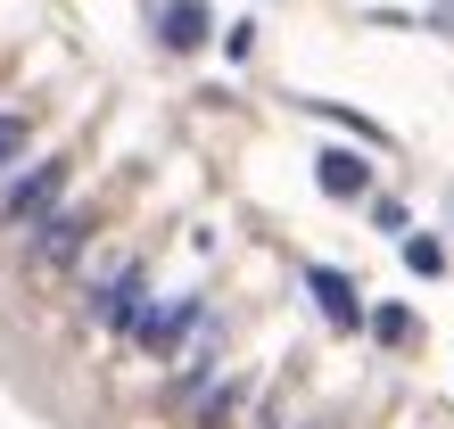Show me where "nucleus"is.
Listing matches in <instances>:
<instances>
[{"instance_id":"nucleus-13","label":"nucleus","mask_w":454,"mask_h":429,"mask_svg":"<svg viewBox=\"0 0 454 429\" xmlns=\"http://www.w3.org/2000/svg\"><path fill=\"white\" fill-rule=\"evenodd\" d=\"M314 107H323L331 124H347V132H356V141H372V149H388V132L372 124V116H356V107H331V99H314Z\"/></svg>"},{"instance_id":"nucleus-5","label":"nucleus","mask_w":454,"mask_h":429,"mask_svg":"<svg viewBox=\"0 0 454 429\" xmlns=\"http://www.w3.org/2000/svg\"><path fill=\"white\" fill-rule=\"evenodd\" d=\"M215 380H223V322L207 314V331L182 347V355H174V371H166V405H199V396L215 388Z\"/></svg>"},{"instance_id":"nucleus-7","label":"nucleus","mask_w":454,"mask_h":429,"mask_svg":"<svg viewBox=\"0 0 454 429\" xmlns=\"http://www.w3.org/2000/svg\"><path fill=\"white\" fill-rule=\"evenodd\" d=\"M157 42H166L174 58L207 50L215 42V9H207V0H157Z\"/></svg>"},{"instance_id":"nucleus-2","label":"nucleus","mask_w":454,"mask_h":429,"mask_svg":"<svg viewBox=\"0 0 454 429\" xmlns=\"http://www.w3.org/2000/svg\"><path fill=\"white\" fill-rule=\"evenodd\" d=\"M141 314H149V256H116L108 273L83 281V322H91V331H108V339L132 347Z\"/></svg>"},{"instance_id":"nucleus-1","label":"nucleus","mask_w":454,"mask_h":429,"mask_svg":"<svg viewBox=\"0 0 454 429\" xmlns=\"http://www.w3.org/2000/svg\"><path fill=\"white\" fill-rule=\"evenodd\" d=\"M91 239H99V207H83V199H67L59 214H42V223L25 231V248H17V264H25V281H59V273H74V264L91 256Z\"/></svg>"},{"instance_id":"nucleus-6","label":"nucleus","mask_w":454,"mask_h":429,"mask_svg":"<svg viewBox=\"0 0 454 429\" xmlns=\"http://www.w3.org/2000/svg\"><path fill=\"white\" fill-rule=\"evenodd\" d=\"M306 289H314V306H323V322H331V331H364V322H372L364 289L347 281L339 264H306Z\"/></svg>"},{"instance_id":"nucleus-14","label":"nucleus","mask_w":454,"mask_h":429,"mask_svg":"<svg viewBox=\"0 0 454 429\" xmlns=\"http://www.w3.org/2000/svg\"><path fill=\"white\" fill-rule=\"evenodd\" d=\"M364 207H372V223H380V231H396V239H405V207H396V199H380V191H372Z\"/></svg>"},{"instance_id":"nucleus-15","label":"nucleus","mask_w":454,"mask_h":429,"mask_svg":"<svg viewBox=\"0 0 454 429\" xmlns=\"http://www.w3.org/2000/svg\"><path fill=\"white\" fill-rule=\"evenodd\" d=\"M248 50H256V25H248V17L223 25V58H248Z\"/></svg>"},{"instance_id":"nucleus-8","label":"nucleus","mask_w":454,"mask_h":429,"mask_svg":"<svg viewBox=\"0 0 454 429\" xmlns=\"http://www.w3.org/2000/svg\"><path fill=\"white\" fill-rule=\"evenodd\" d=\"M314 182H323V199L364 207L372 199V157L364 149H323V157H314Z\"/></svg>"},{"instance_id":"nucleus-11","label":"nucleus","mask_w":454,"mask_h":429,"mask_svg":"<svg viewBox=\"0 0 454 429\" xmlns=\"http://www.w3.org/2000/svg\"><path fill=\"white\" fill-rule=\"evenodd\" d=\"M396 248H405V273H421V281H438V273H446V248H438L430 231H405Z\"/></svg>"},{"instance_id":"nucleus-16","label":"nucleus","mask_w":454,"mask_h":429,"mask_svg":"<svg viewBox=\"0 0 454 429\" xmlns=\"http://www.w3.org/2000/svg\"><path fill=\"white\" fill-rule=\"evenodd\" d=\"M298 429H323V421H298Z\"/></svg>"},{"instance_id":"nucleus-3","label":"nucleus","mask_w":454,"mask_h":429,"mask_svg":"<svg viewBox=\"0 0 454 429\" xmlns=\"http://www.w3.org/2000/svg\"><path fill=\"white\" fill-rule=\"evenodd\" d=\"M67 182H74V157L67 149H50V157H34V166H17L9 182H0V231H34L42 214H59L67 207Z\"/></svg>"},{"instance_id":"nucleus-12","label":"nucleus","mask_w":454,"mask_h":429,"mask_svg":"<svg viewBox=\"0 0 454 429\" xmlns=\"http://www.w3.org/2000/svg\"><path fill=\"white\" fill-rule=\"evenodd\" d=\"M380 347H413V306H372V322H364Z\"/></svg>"},{"instance_id":"nucleus-10","label":"nucleus","mask_w":454,"mask_h":429,"mask_svg":"<svg viewBox=\"0 0 454 429\" xmlns=\"http://www.w3.org/2000/svg\"><path fill=\"white\" fill-rule=\"evenodd\" d=\"M25 149H34V116L25 107H0V182L25 166Z\"/></svg>"},{"instance_id":"nucleus-9","label":"nucleus","mask_w":454,"mask_h":429,"mask_svg":"<svg viewBox=\"0 0 454 429\" xmlns=\"http://www.w3.org/2000/svg\"><path fill=\"white\" fill-rule=\"evenodd\" d=\"M248 405H256V371H223V380L191 405V429H239Z\"/></svg>"},{"instance_id":"nucleus-4","label":"nucleus","mask_w":454,"mask_h":429,"mask_svg":"<svg viewBox=\"0 0 454 429\" xmlns=\"http://www.w3.org/2000/svg\"><path fill=\"white\" fill-rule=\"evenodd\" d=\"M207 314H215V306H207L199 289H174V298H149V314H141V331H132V347H141L149 363H174L182 347H191V339L207 331Z\"/></svg>"}]
</instances>
